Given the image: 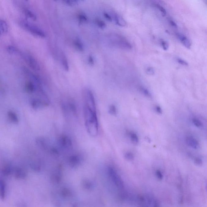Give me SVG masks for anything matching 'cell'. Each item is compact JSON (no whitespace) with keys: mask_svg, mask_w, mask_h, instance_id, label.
<instances>
[{"mask_svg":"<svg viewBox=\"0 0 207 207\" xmlns=\"http://www.w3.org/2000/svg\"><path fill=\"white\" fill-rule=\"evenodd\" d=\"M83 115L86 129L91 136H97L99 132V123L94 95L92 91L85 89L83 90Z\"/></svg>","mask_w":207,"mask_h":207,"instance_id":"obj_1","label":"cell"},{"mask_svg":"<svg viewBox=\"0 0 207 207\" xmlns=\"http://www.w3.org/2000/svg\"><path fill=\"white\" fill-rule=\"evenodd\" d=\"M108 38L112 45L118 48L127 50L131 49L132 48L130 43L120 35L111 34L108 36Z\"/></svg>","mask_w":207,"mask_h":207,"instance_id":"obj_2","label":"cell"},{"mask_svg":"<svg viewBox=\"0 0 207 207\" xmlns=\"http://www.w3.org/2000/svg\"><path fill=\"white\" fill-rule=\"evenodd\" d=\"M36 143L39 147L49 152L53 155H58L59 151L56 148L50 145L47 140L43 138H38L36 139Z\"/></svg>","mask_w":207,"mask_h":207,"instance_id":"obj_3","label":"cell"},{"mask_svg":"<svg viewBox=\"0 0 207 207\" xmlns=\"http://www.w3.org/2000/svg\"><path fill=\"white\" fill-rule=\"evenodd\" d=\"M21 26L34 36L41 38H44L45 37V32L42 29L31 24L23 21L21 22Z\"/></svg>","mask_w":207,"mask_h":207,"instance_id":"obj_4","label":"cell"},{"mask_svg":"<svg viewBox=\"0 0 207 207\" xmlns=\"http://www.w3.org/2000/svg\"><path fill=\"white\" fill-rule=\"evenodd\" d=\"M58 144L60 147L64 150H69L73 147L71 139L68 136L65 135L60 136L58 138Z\"/></svg>","mask_w":207,"mask_h":207,"instance_id":"obj_5","label":"cell"},{"mask_svg":"<svg viewBox=\"0 0 207 207\" xmlns=\"http://www.w3.org/2000/svg\"><path fill=\"white\" fill-rule=\"evenodd\" d=\"M108 172L117 187L120 189H123L124 188L123 182L115 169L112 167H109L108 169Z\"/></svg>","mask_w":207,"mask_h":207,"instance_id":"obj_6","label":"cell"},{"mask_svg":"<svg viewBox=\"0 0 207 207\" xmlns=\"http://www.w3.org/2000/svg\"><path fill=\"white\" fill-rule=\"evenodd\" d=\"M83 160V157L79 153L71 154L67 158V163L72 168L78 166Z\"/></svg>","mask_w":207,"mask_h":207,"instance_id":"obj_7","label":"cell"},{"mask_svg":"<svg viewBox=\"0 0 207 207\" xmlns=\"http://www.w3.org/2000/svg\"><path fill=\"white\" fill-rule=\"evenodd\" d=\"M25 59L27 61L31 68L35 71H38L40 70V67L37 60L31 56H27L25 57Z\"/></svg>","mask_w":207,"mask_h":207,"instance_id":"obj_8","label":"cell"},{"mask_svg":"<svg viewBox=\"0 0 207 207\" xmlns=\"http://www.w3.org/2000/svg\"><path fill=\"white\" fill-rule=\"evenodd\" d=\"M13 173L15 177L19 179H24L27 175V171L24 168L21 167L13 168Z\"/></svg>","mask_w":207,"mask_h":207,"instance_id":"obj_9","label":"cell"},{"mask_svg":"<svg viewBox=\"0 0 207 207\" xmlns=\"http://www.w3.org/2000/svg\"><path fill=\"white\" fill-rule=\"evenodd\" d=\"M186 143L189 147L193 149H198L199 148V144L198 140L193 137H188L187 138Z\"/></svg>","mask_w":207,"mask_h":207,"instance_id":"obj_10","label":"cell"},{"mask_svg":"<svg viewBox=\"0 0 207 207\" xmlns=\"http://www.w3.org/2000/svg\"><path fill=\"white\" fill-rule=\"evenodd\" d=\"M176 35L179 38L181 43L183 44V45L185 46L186 48L190 49L191 45V43L190 41L186 36L179 33L177 34Z\"/></svg>","mask_w":207,"mask_h":207,"instance_id":"obj_11","label":"cell"},{"mask_svg":"<svg viewBox=\"0 0 207 207\" xmlns=\"http://www.w3.org/2000/svg\"><path fill=\"white\" fill-rule=\"evenodd\" d=\"M113 17V20H114L115 23L118 26H120V27H124L127 25L126 22L125 20L124 19L123 17H121V16L117 14H113V16H112Z\"/></svg>","mask_w":207,"mask_h":207,"instance_id":"obj_12","label":"cell"},{"mask_svg":"<svg viewBox=\"0 0 207 207\" xmlns=\"http://www.w3.org/2000/svg\"><path fill=\"white\" fill-rule=\"evenodd\" d=\"M6 186L4 181L0 179V198L4 199L5 198Z\"/></svg>","mask_w":207,"mask_h":207,"instance_id":"obj_13","label":"cell"},{"mask_svg":"<svg viewBox=\"0 0 207 207\" xmlns=\"http://www.w3.org/2000/svg\"><path fill=\"white\" fill-rule=\"evenodd\" d=\"M61 64H62V67L65 71H69V66L67 57L64 53H62L61 54Z\"/></svg>","mask_w":207,"mask_h":207,"instance_id":"obj_14","label":"cell"},{"mask_svg":"<svg viewBox=\"0 0 207 207\" xmlns=\"http://www.w3.org/2000/svg\"><path fill=\"white\" fill-rule=\"evenodd\" d=\"M74 45L75 49L78 52H83L84 49V46L82 41L79 38H77L74 40Z\"/></svg>","mask_w":207,"mask_h":207,"instance_id":"obj_15","label":"cell"},{"mask_svg":"<svg viewBox=\"0 0 207 207\" xmlns=\"http://www.w3.org/2000/svg\"><path fill=\"white\" fill-rule=\"evenodd\" d=\"M25 89L26 92L28 93H32L35 92L37 90L35 85L31 82H28L26 83L25 86Z\"/></svg>","mask_w":207,"mask_h":207,"instance_id":"obj_16","label":"cell"},{"mask_svg":"<svg viewBox=\"0 0 207 207\" xmlns=\"http://www.w3.org/2000/svg\"><path fill=\"white\" fill-rule=\"evenodd\" d=\"M13 168L10 164H6L2 169V172L4 175H10L13 172Z\"/></svg>","mask_w":207,"mask_h":207,"instance_id":"obj_17","label":"cell"},{"mask_svg":"<svg viewBox=\"0 0 207 207\" xmlns=\"http://www.w3.org/2000/svg\"><path fill=\"white\" fill-rule=\"evenodd\" d=\"M8 118L10 120L14 123H17L19 122V118L18 117L15 112L9 111L8 113Z\"/></svg>","mask_w":207,"mask_h":207,"instance_id":"obj_18","label":"cell"},{"mask_svg":"<svg viewBox=\"0 0 207 207\" xmlns=\"http://www.w3.org/2000/svg\"><path fill=\"white\" fill-rule=\"evenodd\" d=\"M24 13L26 17L32 20L35 21L37 20V17H36V15L33 12L29 9H24Z\"/></svg>","mask_w":207,"mask_h":207,"instance_id":"obj_19","label":"cell"},{"mask_svg":"<svg viewBox=\"0 0 207 207\" xmlns=\"http://www.w3.org/2000/svg\"><path fill=\"white\" fill-rule=\"evenodd\" d=\"M8 31V27L6 22L2 20H0V34L5 33Z\"/></svg>","mask_w":207,"mask_h":207,"instance_id":"obj_20","label":"cell"},{"mask_svg":"<svg viewBox=\"0 0 207 207\" xmlns=\"http://www.w3.org/2000/svg\"><path fill=\"white\" fill-rule=\"evenodd\" d=\"M129 138L131 141L135 144H138L139 142L138 136L134 132H131L129 133Z\"/></svg>","mask_w":207,"mask_h":207,"instance_id":"obj_21","label":"cell"},{"mask_svg":"<svg viewBox=\"0 0 207 207\" xmlns=\"http://www.w3.org/2000/svg\"><path fill=\"white\" fill-rule=\"evenodd\" d=\"M78 23L80 24L85 23L88 21V18L87 16L84 14H80L78 16Z\"/></svg>","mask_w":207,"mask_h":207,"instance_id":"obj_22","label":"cell"},{"mask_svg":"<svg viewBox=\"0 0 207 207\" xmlns=\"http://www.w3.org/2000/svg\"><path fill=\"white\" fill-rule=\"evenodd\" d=\"M95 22L96 25L101 29H104L107 26V25H106L104 21L99 19H96Z\"/></svg>","mask_w":207,"mask_h":207,"instance_id":"obj_23","label":"cell"},{"mask_svg":"<svg viewBox=\"0 0 207 207\" xmlns=\"http://www.w3.org/2000/svg\"><path fill=\"white\" fill-rule=\"evenodd\" d=\"M108 112L112 115H116L117 114L116 107L114 105L112 104L108 107Z\"/></svg>","mask_w":207,"mask_h":207,"instance_id":"obj_24","label":"cell"},{"mask_svg":"<svg viewBox=\"0 0 207 207\" xmlns=\"http://www.w3.org/2000/svg\"><path fill=\"white\" fill-rule=\"evenodd\" d=\"M139 89L140 92L149 98H151V94L149 91L146 88H143V87H140V88Z\"/></svg>","mask_w":207,"mask_h":207,"instance_id":"obj_25","label":"cell"},{"mask_svg":"<svg viewBox=\"0 0 207 207\" xmlns=\"http://www.w3.org/2000/svg\"><path fill=\"white\" fill-rule=\"evenodd\" d=\"M124 156L126 159L129 161L133 160L134 158V156L133 153L129 151L126 152L125 153Z\"/></svg>","mask_w":207,"mask_h":207,"instance_id":"obj_26","label":"cell"},{"mask_svg":"<svg viewBox=\"0 0 207 207\" xmlns=\"http://www.w3.org/2000/svg\"><path fill=\"white\" fill-rule=\"evenodd\" d=\"M7 50L10 54H15L17 52V50L16 47L12 45L7 46Z\"/></svg>","mask_w":207,"mask_h":207,"instance_id":"obj_27","label":"cell"},{"mask_svg":"<svg viewBox=\"0 0 207 207\" xmlns=\"http://www.w3.org/2000/svg\"><path fill=\"white\" fill-rule=\"evenodd\" d=\"M192 122L193 124L198 128H202L203 126V124L199 119L197 118H193Z\"/></svg>","mask_w":207,"mask_h":207,"instance_id":"obj_28","label":"cell"},{"mask_svg":"<svg viewBox=\"0 0 207 207\" xmlns=\"http://www.w3.org/2000/svg\"><path fill=\"white\" fill-rule=\"evenodd\" d=\"M156 7H157V8H158V9L159 10V11H160L162 13V15L163 16H165L167 14V12L166 10L163 7H162V6H161L159 4H156Z\"/></svg>","mask_w":207,"mask_h":207,"instance_id":"obj_29","label":"cell"},{"mask_svg":"<svg viewBox=\"0 0 207 207\" xmlns=\"http://www.w3.org/2000/svg\"><path fill=\"white\" fill-rule=\"evenodd\" d=\"M160 44L164 50H167L169 48V45H168V43L163 40H161Z\"/></svg>","mask_w":207,"mask_h":207,"instance_id":"obj_30","label":"cell"},{"mask_svg":"<svg viewBox=\"0 0 207 207\" xmlns=\"http://www.w3.org/2000/svg\"><path fill=\"white\" fill-rule=\"evenodd\" d=\"M146 72L147 74L150 75H153L155 73L154 68L151 67H147L146 70Z\"/></svg>","mask_w":207,"mask_h":207,"instance_id":"obj_31","label":"cell"},{"mask_svg":"<svg viewBox=\"0 0 207 207\" xmlns=\"http://www.w3.org/2000/svg\"><path fill=\"white\" fill-rule=\"evenodd\" d=\"M103 17H104V18L106 19L107 20L109 21V22H112L113 20V17L111 15L109 14L107 12H104L103 13Z\"/></svg>","mask_w":207,"mask_h":207,"instance_id":"obj_32","label":"cell"},{"mask_svg":"<svg viewBox=\"0 0 207 207\" xmlns=\"http://www.w3.org/2000/svg\"><path fill=\"white\" fill-rule=\"evenodd\" d=\"M88 61L90 65L93 66L94 64L95 60L93 56L89 55L88 57Z\"/></svg>","mask_w":207,"mask_h":207,"instance_id":"obj_33","label":"cell"},{"mask_svg":"<svg viewBox=\"0 0 207 207\" xmlns=\"http://www.w3.org/2000/svg\"><path fill=\"white\" fill-rule=\"evenodd\" d=\"M176 61L179 64L182 65L186 66V67H187L188 66L187 62L183 59H180V58H177Z\"/></svg>","mask_w":207,"mask_h":207,"instance_id":"obj_34","label":"cell"},{"mask_svg":"<svg viewBox=\"0 0 207 207\" xmlns=\"http://www.w3.org/2000/svg\"><path fill=\"white\" fill-rule=\"evenodd\" d=\"M156 175L157 177L159 180H162L163 179V176L162 173L161 171L159 170H157L156 171Z\"/></svg>","mask_w":207,"mask_h":207,"instance_id":"obj_35","label":"cell"},{"mask_svg":"<svg viewBox=\"0 0 207 207\" xmlns=\"http://www.w3.org/2000/svg\"><path fill=\"white\" fill-rule=\"evenodd\" d=\"M194 162L198 165L201 166L203 164L202 160L201 158H196L194 159Z\"/></svg>","mask_w":207,"mask_h":207,"instance_id":"obj_36","label":"cell"},{"mask_svg":"<svg viewBox=\"0 0 207 207\" xmlns=\"http://www.w3.org/2000/svg\"><path fill=\"white\" fill-rule=\"evenodd\" d=\"M64 2L69 5L74 6L77 3V1H65Z\"/></svg>","mask_w":207,"mask_h":207,"instance_id":"obj_37","label":"cell"},{"mask_svg":"<svg viewBox=\"0 0 207 207\" xmlns=\"http://www.w3.org/2000/svg\"><path fill=\"white\" fill-rule=\"evenodd\" d=\"M169 22L171 26H172L173 27H174V28H178L177 25L175 23V22H174L172 20L169 19Z\"/></svg>","mask_w":207,"mask_h":207,"instance_id":"obj_38","label":"cell"},{"mask_svg":"<svg viewBox=\"0 0 207 207\" xmlns=\"http://www.w3.org/2000/svg\"><path fill=\"white\" fill-rule=\"evenodd\" d=\"M155 110L156 111L157 113H158V114H161L162 113V108H161L160 106H156L155 107Z\"/></svg>","mask_w":207,"mask_h":207,"instance_id":"obj_39","label":"cell"},{"mask_svg":"<svg viewBox=\"0 0 207 207\" xmlns=\"http://www.w3.org/2000/svg\"><path fill=\"white\" fill-rule=\"evenodd\" d=\"M154 207H160V204H159V202H158V200H154Z\"/></svg>","mask_w":207,"mask_h":207,"instance_id":"obj_40","label":"cell"}]
</instances>
